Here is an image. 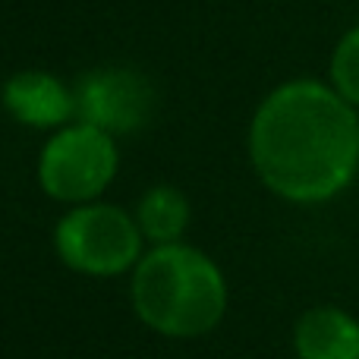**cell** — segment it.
<instances>
[{
  "instance_id": "cell-2",
  "label": "cell",
  "mask_w": 359,
  "mask_h": 359,
  "mask_svg": "<svg viewBox=\"0 0 359 359\" xmlns=\"http://www.w3.org/2000/svg\"><path fill=\"white\" fill-rule=\"evenodd\" d=\"M133 303L139 318L161 334L198 337L221 322L227 287L217 265L198 249L168 243L139 262Z\"/></svg>"
},
{
  "instance_id": "cell-3",
  "label": "cell",
  "mask_w": 359,
  "mask_h": 359,
  "mask_svg": "<svg viewBox=\"0 0 359 359\" xmlns=\"http://www.w3.org/2000/svg\"><path fill=\"white\" fill-rule=\"evenodd\" d=\"M139 224L111 205H82L57 224V252L76 271L120 274L139 259Z\"/></svg>"
},
{
  "instance_id": "cell-8",
  "label": "cell",
  "mask_w": 359,
  "mask_h": 359,
  "mask_svg": "<svg viewBox=\"0 0 359 359\" xmlns=\"http://www.w3.org/2000/svg\"><path fill=\"white\" fill-rule=\"evenodd\" d=\"M186 224H189V202L174 186H155L139 202V230L161 246L177 243Z\"/></svg>"
},
{
  "instance_id": "cell-7",
  "label": "cell",
  "mask_w": 359,
  "mask_h": 359,
  "mask_svg": "<svg viewBox=\"0 0 359 359\" xmlns=\"http://www.w3.org/2000/svg\"><path fill=\"white\" fill-rule=\"evenodd\" d=\"M299 359H359V322L337 306H316L297 322Z\"/></svg>"
},
{
  "instance_id": "cell-9",
  "label": "cell",
  "mask_w": 359,
  "mask_h": 359,
  "mask_svg": "<svg viewBox=\"0 0 359 359\" xmlns=\"http://www.w3.org/2000/svg\"><path fill=\"white\" fill-rule=\"evenodd\" d=\"M331 82L347 104H359V25L337 41L331 54Z\"/></svg>"
},
{
  "instance_id": "cell-4",
  "label": "cell",
  "mask_w": 359,
  "mask_h": 359,
  "mask_svg": "<svg viewBox=\"0 0 359 359\" xmlns=\"http://www.w3.org/2000/svg\"><path fill=\"white\" fill-rule=\"evenodd\" d=\"M117 174V149L111 133L98 126L60 130L41 151L38 180L60 202H92Z\"/></svg>"
},
{
  "instance_id": "cell-5",
  "label": "cell",
  "mask_w": 359,
  "mask_h": 359,
  "mask_svg": "<svg viewBox=\"0 0 359 359\" xmlns=\"http://www.w3.org/2000/svg\"><path fill=\"white\" fill-rule=\"evenodd\" d=\"M82 123L104 133H136L155 107L149 79L133 69H95L82 76L73 92Z\"/></svg>"
},
{
  "instance_id": "cell-1",
  "label": "cell",
  "mask_w": 359,
  "mask_h": 359,
  "mask_svg": "<svg viewBox=\"0 0 359 359\" xmlns=\"http://www.w3.org/2000/svg\"><path fill=\"white\" fill-rule=\"evenodd\" d=\"M249 149L259 177L278 196L325 202L356 174L359 117L322 82H287L262 101Z\"/></svg>"
},
{
  "instance_id": "cell-6",
  "label": "cell",
  "mask_w": 359,
  "mask_h": 359,
  "mask_svg": "<svg viewBox=\"0 0 359 359\" xmlns=\"http://www.w3.org/2000/svg\"><path fill=\"white\" fill-rule=\"evenodd\" d=\"M4 104L29 126H57L76 114V98L50 73H16L4 86Z\"/></svg>"
}]
</instances>
